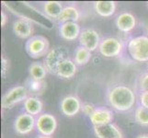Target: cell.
Masks as SVG:
<instances>
[{"label":"cell","mask_w":148,"mask_h":138,"mask_svg":"<svg viewBox=\"0 0 148 138\" xmlns=\"http://www.w3.org/2000/svg\"><path fill=\"white\" fill-rule=\"evenodd\" d=\"M110 105L119 111H128L134 106L136 97L134 90L125 85H116L108 91Z\"/></svg>","instance_id":"cell-1"},{"label":"cell","mask_w":148,"mask_h":138,"mask_svg":"<svg viewBox=\"0 0 148 138\" xmlns=\"http://www.w3.org/2000/svg\"><path fill=\"white\" fill-rule=\"evenodd\" d=\"M25 50L29 57L33 59H38L46 56L49 53L50 43L46 37L42 35H33L32 38H29L25 44Z\"/></svg>","instance_id":"cell-2"},{"label":"cell","mask_w":148,"mask_h":138,"mask_svg":"<svg viewBox=\"0 0 148 138\" xmlns=\"http://www.w3.org/2000/svg\"><path fill=\"white\" fill-rule=\"evenodd\" d=\"M128 51L132 59L137 62H148V37L137 36L130 40Z\"/></svg>","instance_id":"cell-3"},{"label":"cell","mask_w":148,"mask_h":138,"mask_svg":"<svg viewBox=\"0 0 148 138\" xmlns=\"http://www.w3.org/2000/svg\"><path fill=\"white\" fill-rule=\"evenodd\" d=\"M29 97V91L25 86H16L4 94L1 100L3 109H11L19 102L25 101Z\"/></svg>","instance_id":"cell-4"},{"label":"cell","mask_w":148,"mask_h":138,"mask_svg":"<svg viewBox=\"0 0 148 138\" xmlns=\"http://www.w3.org/2000/svg\"><path fill=\"white\" fill-rule=\"evenodd\" d=\"M123 50V44L119 39L114 37H108L101 40L99 46V51L104 57H116L121 54Z\"/></svg>","instance_id":"cell-5"},{"label":"cell","mask_w":148,"mask_h":138,"mask_svg":"<svg viewBox=\"0 0 148 138\" xmlns=\"http://www.w3.org/2000/svg\"><path fill=\"white\" fill-rule=\"evenodd\" d=\"M68 57V51L64 47H54L49 51L44 58V65L47 71L55 74V69L58 64L64 59Z\"/></svg>","instance_id":"cell-6"},{"label":"cell","mask_w":148,"mask_h":138,"mask_svg":"<svg viewBox=\"0 0 148 138\" xmlns=\"http://www.w3.org/2000/svg\"><path fill=\"white\" fill-rule=\"evenodd\" d=\"M57 128V120L50 113H42L36 118V129L40 135H53Z\"/></svg>","instance_id":"cell-7"},{"label":"cell","mask_w":148,"mask_h":138,"mask_svg":"<svg viewBox=\"0 0 148 138\" xmlns=\"http://www.w3.org/2000/svg\"><path fill=\"white\" fill-rule=\"evenodd\" d=\"M36 127V118L27 112L19 113L14 122V129L18 135H28Z\"/></svg>","instance_id":"cell-8"},{"label":"cell","mask_w":148,"mask_h":138,"mask_svg":"<svg viewBox=\"0 0 148 138\" xmlns=\"http://www.w3.org/2000/svg\"><path fill=\"white\" fill-rule=\"evenodd\" d=\"M78 40L80 45L89 50L90 52H94L98 49L101 42L98 32L89 28L83 29L81 30Z\"/></svg>","instance_id":"cell-9"},{"label":"cell","mask_w":148,"mask_h":138,"mask_svg":"<svg viewBox=\"0 0 148 138\" xmlns=\"http://www.w3.org/2000/svg\"><path fill=\"white\" fill-rule=\"evenodd\" d=\"M81 101L78 97L76 96H66L62 100L60 104L61 111L65 116L73 117L76 115L81 110Z\"/></svg>","instance_id":"cell-10"},{"label":"cell","mask_w":148,"mask_h":138,"mask_svg":"<svg viewBox=\"0 0 148 138\" xmlns=\"http://www.w3.org/2000/svg\"><path fill=\"white\" fill-rule=\"evenodd\" d=\"M76 72H77V66L75 61L67 57L58 64L54 75L63 79H70L74 78Z\"/></svg>","instance_id":"cell-11"},{"label":"cell","mask_w":148,"mask_h":138,"mask_svg":"<svg viewBox=\"0 0 148 138\" xmlns=\"http://www.w3.org/2000/svg\"><path fill=\"white\" fill-rule=\"evenodd\" d=\"M13 32L20 39H29L33 36L34 28L32 23L28 19H19L13 23Z\"/></svg>","instance_id":"cell-12"},{"label":"cell","mask_w":148,"mask_h":138,"mask_svg":"<svg viewBox=\"0 0 148 138\" xmlns=\"http://www.w3.org/2000/svg\"><path fill=\"white\" fill-rule=\"evenodd\" d=\"M89 119L94 126L109 124L113 121V112L108 108L100 107L95 110L93 113L89 116Z\"/></svg>","instance_id":"cell-13"},{"label":"cell","mask_w":148,"mask_h":138,"mask_svg":"<svg viewBox=\"0 0 148 138\" xmlns=\"http://www.w3.org/2000/svg\"><path fill=\"white\" fill-rule=\"evenodd\" d=\"M80 26L77 22H64L62 23L59 27V33L64 40L72 42L75 39L79 38L81 33Z\"/></svg>","instance_id":"cell-14"},{"label":"cell","mask_w":148,"mask_h":138,"mask_svg":"<svg viewBox=\"0 0 148 138\" xmlns=\"http://www.w3.org/2000/svg\"><path fill=\"white\" fill-rule=\"evenodd\" d=\"M116 27L121 32H130L136 26V19L134 15L130 12H123L120 14L116 19Z\"/></svg>","instance_id":"cell-15"},{"label":"cell","mask_w":148,"mask_h":138,"mask_svg":"<svg viewBox=\"0 0 148 138\" xmlns=\"http://www.w3.org/2000/svg\"><path fill=\"white\" fill-rule=\"evenodd\" d=\"M94 132L98 138H123L120 128L112 122L105 125L94 126Z\"/></svg>","instance_id":"cell-16"},{"label":"cell","mask_w":148,"mask_h":138,"mask_svg":"<svg viewBox=\"0 0 148 138\" xmlns=\"http://www.w3.org/2000/svg\"><path fill=\"white\" fill-rule=\"evenodd\" d=\"M24 110L25 112L32 115L36 116L40 114V112L43 108V103L38 97L36 96H29L27 100L24 101Z\"/></svg>","instance_id":"cell-17"},{"label":"cell","mask_w":148,"mask_h":138,"mask_svg":"<svg viewBox=\"0 0 148 138\" xmlns=\"http://www.w3.org/2000/svg\"><path fill=\"white\" fill-rule=\"evenodd\" d=\"M94 8L97 14L103 18L113 16L116 11V3L114 1H96Z\"/></svg>","instance_id":"cell-18"},{"label":"cell","mask_w":148,"mask_h":138,"mask_svg":"<svg viewBox=\"0 0 148 138\" xmlns=\"http://www.w3.org/2000/svg\"><path fill=\"white\" fill-rule=\"evenodd\" d=\"M80 19V12L77 8L75 6L64 7L60 17L58 18V21L62 24L64 22H77Z\"/></svg>","instance_id":"cell-19"},{"label":"cell","mask_w":148,"mask_h":138,"mask_svg":"<svg viewBox=\"0 0 148 138\" xmlns=\"http://www.w3.org/2000/svg\"><path fill=\"white\" fill-rule=\"evenodd\" d=\"M63 9V4L59 1H46L43 3V12L51 19H58Z\"/></svg>","instance_id":"cell-20"},{"label":"cell","mask_w":148,"mask_h":138,"mask_svg":"<svg viewBox=\"0 0 148 138\" xmlns=\"http://www.w3.org/2000/svg\"><path fill=\"white\" fill-rule=\"evenodd\" d=\"M47 72L48 71L46 67H45L44 64L42 63H38V62L32 63L29 67V74L30 78H32L34 80L42 81L45 76H46Z\"/></svg>","instance_id":"cell-21"},{"label":"cell","mask_w":148,"mask_h":138,"mask_svg":"<svg viewBox=\"0 0 148 138\" xmlns=\"http://www.w3.org/2000/svg\"><path fill=\"white\" fill-rule=\"evenodd\" d=\"M92 52L89 50L83 47V46H78L75 49L74 53V61L76 65H85L89 63V61L92 57Z\"/></svg>","instance_id":"cell-22"},{"label":"cell","mask_w":148,"mask_h":138,"mask_svg":"<svg viewBox=\"0 0 148 138\" xmlns=\"http://www.w3.org/2000/svg\"><path fill=\"white\" fill-rule=\"evenodd\" d=\"M26 89L29 92H32V95H42L45 89H46V83L44 81H38L30 78L26 83Z\"/></svg>","instance_id":"cell-23"},{"label":"cell","mask_w":148,"mask_h":138,"mask_svg":"<svg viewBox=\"0 0 148 138\" xmlns=\"http://www.w3.org/2000/svg\"><path fill=\"white\" fill-rule=\"evenodd\" d=\"M135 121L141 125H148V109L143 106L137 107L134 112Z\"/></svg>","instance_id":"cell-24"},{"label":"cell","mask_w":148,"mask_h":138,"mask_svg":"<svg viewBox=\"0 0 148 138\" xmlns=\"http://www.w3.org/2000/svg\"><path fill=\"white\" fill-rule=\"evenodd\" d=\"M9 67H10V64L8 59L6 57L5 55L1 56V76L3 78H6L8 73L9 71Z\"/></svg>","instance_id":"cell-25"},{"label":"cell","mask_w":148,"mask_h":138,"mask_svg":"<svg viewBox=\"0 0 148 138\" xmlns=\"http://www.w3.org/2000/svg\"><path fill=\"white\" fill-rule=\"evenodd\" d=\"M97 108L92 104V103H88V102H86V103L82 104V107H81V110L84 112L86 115H88V117L93 113Z\"/></svg>","instance_id":"cell-26"},{"label":"cell","mask_w":148,"mask_h":138,"mask_svg":"<svg viewBox=\"0 0 148 138\" xmlns=\"http://www.w3.org/2000/svg\"><path fill=\"white\" fill-rule=\"evenodd\" d=\"M139 86L143 91H148V72L141 76L139 80Z\"/></svg>","instance_id":"cell-27"},{"label":"cell","mask_w":148,"mask_h":138,"mask_svg":"<svg viewBox=\"0 0 148 138\" xmlns=\"http://www.w3.org/2000/svg\"><path fill=\"white\" fill-rule=\"evenodd\" d=\"M140 103L141 106L148 109V91H142L140 94Z\"/></svg>","instance_id":"cell-28"},{"label":"cell","mask_w":148,"mask_h":138,"mask_svg":"<svg viewBox=\"0 0 148 138\" xmlns=\"http://www.w3.org/2000/svg\"><path fill=\"white\" fill-rule=\"evenodd\" d=\"M8 22V16L4 11H1V26L5 27V25Z\"/></svg>","instance_id":"cell-29"},{"label":"cell","mask_w":148,"mask_h":138,"mask_svg":"<svg viewBox=\"0 0 148 138\" xmlns=\"http://www.w3.org/2000/svg\"><path fill=\"white\" fill-rule=\"evenodd\" d=\"M136 138H148V135H140Z\"/></svg>","instance_id":"cell-30"},{"label":"cell","mask_w":148,"mask_h":138,"mask_svg":"<svg viewBox=\"0 0 148 138\" xmlns=\"http://www.w3.org/2000/svg\"><path fill=\"white\" fill-rule=\"evenodd\" d=\"M36 138H52L51 136H46V135H40V136H37Z\"/></svg>","instance_id":"cell-31"},{"label":"cell","mask_w":148,"mask_h":138,"mask_svg":"<svg viewBox=\"0 0 148 138\" xmlns=\"http://www.w3.org/2000/svg\"><path fill=\"white\" fill-rule=\"evenodd\" d=\"M146 6H147V8H148V2L146 3Z\"/></svg>","instance_id":"cell-32"},{"label":"cell","mask_w":148,"mask_h":138,"mask_svg":"<svg viewBox=\"0 0 148 138\" xmlns=\"http://www.w3.org/2000/svg\"><path fill=\"white\" fill-rule=\"evenodd\" d=\"M147 69H148V64H147Z\"/></svg>","instance_id":"cell-33"}]
</instances>
